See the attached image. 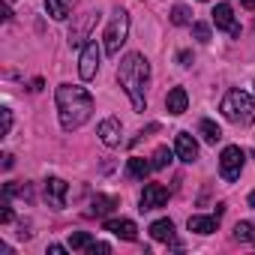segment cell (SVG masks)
Here are the masks:
<instances>
[{
  "label": "cell",
  "instance_id": "6da1fadb",
  "mask_svg": "<svg viewBox=\"0 0 255 255\" xmlns=\"http://www.w3.org/2000/svg\"><path fill=\"white\" fill-rule=\"evenodd\" d=\"M54 102H57V117H60V126L66 132L84 126L93 114V96L78 87V84H60L57 93H54Z\"/></svg>",
  "mask_w": 255,
  "mask_h": 255
},
{
  "label": "cell",
  "instance_id": "7a4b0ae2",
  "mask_svg": "<svg viewBox=\"0 0 255 255\" xmlns=\"http://www.w3.org/2000/svg\"><path fill=\"white\" fill-rule=\"evenodd\" d=\"M117 81L120 87L126 90V96L132 99V108L135 111H144L147 108V81H150V63L144 54H126L117 66Z\"/></svg>",
  "mask_w": 255,
  "mask_h": 255
},
{
  "label": "cell",
  "instance_id": "3957f363",
  "mask_svg": "<svg viewBox=\"0 0 255 255\" xmlns=\"http://www.w3.org/2000/svg\"><path fill=\"white\" fill-rule=\"evenodd\" d=\"M222 114L231 123H252L255 120V102L243 90H228L225 99H222Z\"/></svg>",
  "mask_w": 255,
  "mask_h": 255
},
{
  "label": "cell",
  "instance_id": "277c9868",
  "mask_svg": "<svg viewBox=\"0 0 255 255\" xmlns=\"http://www.w3.org/2000/svg\"><path fill=\"white\" fill-rule=\"evenodd\" d=\"M126 33H129V15H126V9H114L108 27H105V54L108 57H117L120 54V45L126 42Z\"/></svg>",
  "mask_w": 255,
  "mask_h": 255
},
{
  "label": "cell",
  "instance_id": "5b68a950",
  "mask_svg": "<svg viewBox=\"0 0 255 255\" xmlns=\"http://www.w3.org/2000/svg\"><path fill=\"white\" fill-rule=\"evenodd\" d=\"M243 162H246V153L237 147V144H228L219 156V174L222 180H237L240 171H243Z\"/></svg>",
  "mask_w": 255,
  "mask_h": 255
},
{
  "label": "cell",
  "instance_id": "8992f818",
  "mask_svg": "<svg viewBox=\"0 0 255 255\" xmlns=\"http://www.w3.org/2000/svg\"><path fill=\"white\" fill-rule=\"evenodd\" d=\"M96 21H99V12H96V9L84 12V15L69 27V45H72V48H84L87 39H90V33H93V27H96Z\"/></svg>",
  "mask_w": 255,
  "mask_h": 255
},
{
  "label": "cell",
  "instance_id": "52a82bcc",
  "mask_svg": "<svg viewBox=\"0 0 255 255\" xmlns=\"http://www.w3.org/2000/svg\"><path fill=\"white\" fill-rule=\"evenodd\" d=\"M96 69H99V45L96 42H87L81 48V60H78V75L84 81L96 78Z\"/></svg>",
  "mask_w": 255,
  "mask_h": 255
},
{
  "label": "cell",
  "instance_id": "ba28073f",
  "mask_svg": "<svg viewBox=\"0 0 255 255\" xmlns=\"http://www.w3.org/2000/svg\"><path fill=\"white\" fill-rule=\"evenodd\" d=\"M165 201H168V189H165V186H159V183H147V186H144V192H141V198H138L141 213L156 210V207H162Z\"/></svg>",
  "mask_w": 255,
  "mask_h": 255
},
{
  "label": "cell",
  "instance_id": "9c48e42d",
  "mask_svg": "<svg viewBox=\"0 0 255 255\" xmlns=\"http://www.w3.org/2000/svg\"><path fill=\"white\" fill-rule=\"evenodd\" d=\"M213 24H216L219 30L231 33V36H240V27H237V21H234L231 3H216V9H213Z\"/></svg>",
  "mask_w": 255,
  "mask_h": 255
},
{
  "label": "cell",
  "instance_id": "30bf717a",
  "mask_svg": "<svg viewBox=\"0 0 255 255\" xmlns=\"http://www.w3.org/2000/svg\"><path fill=\"white\" fill-rule=\"evenodd\" d=\"M174 153H177L180 162H195V159H198V144H195V138H192L189 132H177V138H174Z\"/></svg>",
  "mask_w": 255,
  "mask_h": 255
},
{
  "label": "cell",
  "instance_id": "8fae6325",
  "mask_svg": "<svg viewBox=\"0 0 255 255\" xmlns=\"http://www.w3.org/2000/svg\"><path fill=\"white\" fill-rule=\"evenodd\" d=\"M66 180H60V177H48L45 180V198H48V204L54 207V210H60L63 204H66Z\"/></svg>",
  "mask_w": 255,
  "mask_h": 255
},
{
  "label": "cell",
  "instance_id": "7c38bea8",
  "mask_svg": "<svg viewBox=\"0 0 255 255\" xmlns=\"http://www.w3.org/2000/svg\"><path fill=\"white\" fill-rule=\"evenodd\" d=\"M99 138L105 147H117L120 144V120L117 117H105L99 123Z\"/></svg>",
  "mask_w": 255,
  "mask_h": 255
},
{
  "label": "cell",
  "instance_id": "4fadbf2b",
  "mask_svg": "<svg viewBox=\"0 0 255 255\" xmlns=\"http://www.w3.org/2000/svg\"><path fill=\"white\" fill-rule=\"evenodd\" d=\"M105 231L123 237V240H135L138 237V225L132 219H105Z\"/></svg>",
  "mask_w": 255,
  "mask_h": 255
},
{
  "label": "cell",
  "instance_id": "5bb4252c",
  "mask_svg": "<svg viewBox=\"0 0 255 255\" xmlns=\"http://www.w3.org/2000/svg\"><path fill=\"white\" fill-rule=\"evenodd\" d=\"M75 3H78V0H45V12H48L54 21H66V18L72 15Z\"/></svg>",
  "mask_w": 255,
  "mask_h": 255
},
{
  "label": "cell",
  "instance_id": "9a60e30c",
  "mask_svg": "<svg viewBox=\"0 0 255 255\" xmlns=\"http://www.w3.org/2000/svg\"><path fill=\"white\" fill-rule=\"evenodd\" d=\"M186 105H189V96H186V90H183V87L168 90V96H165V108H168V114H183V111H186Z\"/></svg>",
  "mask_w": 255,
  "mask_h": 255
},
{
  "label": "cell",
  "instance_id": "2e32d148",
  "mask_svg": "<svg viewBox=\"0 0 255 255\" xmlns=\"http://www.w3.org/2000/svg\"><path fill=\"white\" fill-rule=\"evenodd\" d=\"M219 228V213L216 216H189V231L195 234H213Z\"/></svg>",
  "mask_w": 255,
  "mask_h": 255
},
{
  "label": "cell",
  "instance_id": "e0dca14e",
  "mask_svg": "<svg viewBox=\"0 0 255 255\" xmlns=\"http://www.w3.org/2000/svg\"><path fill=\"white\" fill-rule=\"evenodd\" d=\"M150 237L159 243H174V222L171 219H156L150 225Z\"/></svg>",
  "mask_w": 255,
  "mask_h": 255
},
{
  "label": "cell",
  "instance_id": "ac0fdd59",
  "mask_svg": "<svg viewBox=\"0 0 255 255\" xmlns=\"http://www.w3.org/2000/svg\"><path fill=\"white\" fill-rule=\"evenodd\" d=\"M150 171H153V162H147V159H141V156L126 159V174H129L132 180H144Z\"/></svg>",
  "mask_w": 255,
  "mask_h": 255
},
{
  "label": "cell",
  "instance_id": "d6986e66",
  "mask_svg": "<svg viewBox=\"0 0 255 255\" xmlns=\"http://www.w3.org/2000/svg\"><path fill=\"white\" fill-rule=\"evenodd\" d=\"M114 207H117L114 195H93V201H90V213L93 216H108Z\"/></svg>",
  "mask_w": 255,
  "mask_h": 255
},
{
  "label": "cell",
  "instance_id": "ffe728a7",
  "mask_svg": "<svg viewBox=\"0 0 255 255\" xmlns=\"http://www.w3.org/2000/svg\"><path fill=\"white\" fill-rule=\"evenodd\" d=\"M198 132H201V138H204L207 144H216V141L222 138V129H219L213 120H201V123H198Z\"/></svg>",
  "mask_w": 255,
  "mask_h": 255
},
{
  "label": "cell",
  "instance_id": "44dd1931",
  "mask_svg": "<svg viewBox=\"0 0 255 255\" xmlns=\"http://www.w3.org/2000/svg\"><path fill=\"white\" fill-rule=\"evenodd\" d=\"M69 246H72L75 252H87V249L93 246V237H90L87 231H75V234L69 237Z\"/></svg>",
  "mask_w": 255,
  "mask_h": 255
},
{
  "label": "cell",
  "instance_id": "7402d4cb",
  "mask_svg": "<svg viewBox=\"0 0 255 255\" xmlns=\"http://www.w3.org/2000/svg\"><path fill=\"white\" fill-rule=\"evenodd\" d=\"M234 237L255 243V225H252V222H237V225H234Z\"/></svg>",
  "mask_w": 255,
  "mask_h": 255
},
{
  "label": "cell",
  "instance_id": "603a6c76",
  "mask_svg": "<svg viewBox=\"0 0 255 255\" xmlns=\"http://www.w3.org/2000/svg\"><path fill=\"white\" fill-rule=\"evenodd\" d=\"M171 156H174V153H171L168 147H159V150L153 153V159H150V162H153V171H159V168H165V165L171 162Z\"/></svg>",
  "mask_w": 255,
  "mask_h": 255
},
{
  "label": "cell",
  "instance_id": "cb8c5ba5",
  "mask_svg": "<svg viewBox=\"0 0 255 255\" xmlns=\"http://www.w3.org/2000/svg\"><path fill=\"white\" fill-rule=\"evenodd\" d=\"M192 36H195L201 45H207V42H210V24H204V21H195V24H192Z\"/></svg>",
  "mask_w": 255,
  "mask_h": 255
},
{
  "label": "cell",
  "instance_id": "d4e9b609",
  "mask_svg": "<svg viewBox=\"0 0 255 255\" xmlns=\"http://www.w3.org/2000/svg\"><path fill=\"white\" fill-rule=\"evenodd\" d=\"M171 21L180 24V27L189 24V21H192V18H189V9H186V6H174V9H171Z\"/></svg>",
  "mask_w": 255,
  "mask_h": 255
},
{
  "label": "cell",
  "instance_id": "484cf974",
  "mask_svg": "<svg viewBox=\"0 0 255 255\" xmlns=\"http://www.w3.org/2000/svg\"><path fill=\"white\" fill-rule=\"evenodd\" d=\"M0 222H12V207H9V195L3 192V210H0Z\"/></svg>",
  "mask_w": 255,
  "mask_h": 255
},
{
  "label": "cell",
  "instance_id": "4316f807",
  "mask_svg": "<svg viewBox=\"0 0 255 255\" xmlns=\"http://www.w3.org/2000/svg\"><path fill=\"white\" fill-rule=\"evenodd\" d=\"M87 252H90V255H96V252H99V255H108V252H111V246H108V243H96V240H93V246H90Z\"/></svg>",
  "mask_w": 255,
  "mask_h": 255
},
{
  "label": "cell",
  "instance_id": "83f0119b",
  "mask_svg": "<svg viewBox=\"0 0 255 255\" xmlns=\"http://www.w3.org/2000/svg\"><path fill=\"white\" fill-rule=\"evenodd\" d=\"M9 129H12V111H9V108H3V129H0V132L9 135Z\"/></svg>",
  "mask_w": 255,
  "mask_h": 255
},
{
  "label": "cell",
  "instance_id": "f1b7e54d",
  "mask_svg": "<svg viewBox=\"0 0 255 255\" xmlns=\"http://www.w3.org/2000/svg\"><path fill=\"white\" fill-rule=\"evenodd\" d=\"M66 252V246H60V243H51L48 246V255H63Z\"/></svg>",
  "mask_w": 255,
  "mask_h": 255
},
{
  "label": "cell",
  "instance_id": "f546056e",
  "mask_svg": "<svg viewBox=\"0 0 255 255\" xmlns=\"http://www.w3.org/2000/svg\"><path fill=\"white\" fill-rule=\"evenodd\" d=\"M177 60H180V66H189V60H192V57H189V51H180V54H177Z\"/></svg>",
  "mask_w": 255,
  "mask_h": 255
},
{
  "label": "cell",
  "instance_id": "4dcf8cb0",
  "mask_svg": "<svg viewBox=\"0 0 255 255\" xmlns=\"http://www.w3.org/2000/svg\"><path fill=\"white\" fill-rule=\"evenodd\" d=\"M12 162H15V159H12V153H6V156H3V168H12Z\"/></svg>",
  "mask_w": 255,
  "mask_h": 255
},
{
  "label": "cell",
  "instance_id": "1f68e13d",
  "mask_svg": "<svg viewBox=\"0 0 255 255\" xmlns=\"http://www.w3.org/2000/svg\"><path fill=\"white\" fill-rule=\"evenodd\" d=\"M240 3H243L246 9H255V0H240Z\"/></svg>",
  "mask_w": 255,
  "mask_h": 255
},
{
  "label": "cell",
  "instance_id": "d6a6232c",
  "mask_svg": "<svg viewBox=\"0 0 255 255\" xmlns=\"http://www.w3.org/2000/svg\"><path fill=\"white\" fill-rule=\"evenodd\" d=\"M249 204H252V207H255V192H252V195H249Z\"/></svg>",
  "mask_w": 255,
  "mask_h": 255
}]
</instances>
